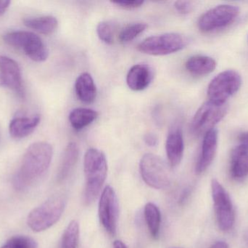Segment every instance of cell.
Returning a JSON list of instances; mask_svg holds the SVG:
<instances>
[{"label": "cell", "instance_id": "cell-1", "mask_svg": "<svg viewBox=\"0 0 248 248\" xmlns=\"http://www.w3.org/2000/svg\"><path fill=\"white\" fill-rule=\"evenodd\" d=\"M53 149L45 141L33 143L26 150L21 164L13 178V186L18 191L31 187L45 173L52 162Z\"/></svg>", "mask_w": 248, "mask_h": 248}, {"label": "cell", "instance_id": "cell-2", "mask_svg": "<svg viewBox=\"0 0 248 248\" xmlns=\"http://www.w3.org/2000/svg\"><path fill=\"white\" fill-rule=\"evenodd\" d=\"M84 170L85 189L84 199L86 205H91L97 199L106 182L108 163L106 155L97 149H89L84 156Z\"/></svg>", "mask_w": 248, "mask_h": 248}, {"label": "cell", "instance_id": "cell-3", "mask_svg": "<svg viewBox=\"0 0 248 248\" xmlns=\"http://www.w3.org/2000/svg\"><path fill=\"white\" fill-rule=\"evenodd\" d=\"M65 208L64 196L53 195L29 214L27 218L28 226L36 232L45 231L59 221Z\"/></svg>", "mask_w": 248, "mask_h": 248}, {"label": "cell", "instance_id": "cell-4", "mask_svg": "<svg viewBox=\"0 0 248 248\" xmlns=\"http://www.w3.org/2000/svg\"><path fill=\"white\" fill-rule=\"evenodd\" d=\"M7 45L22 51L36 62H43L49 56V50L43 41L36 33L28 31H13L3 36Z\"/></svg>", "mask_w": 248, "mask_h": 248}, {"label": "cell", "instance_id": "cell-5", "mask_svg": "<svg viewBox=\"0 0 248 248\" xmlns=\"http://www.w3.org/2000/svg\"><path fill=\"white\" fill-rule=\"evenodd\" d=\"M189 39L179 33H166L146 38L137 48L147 55L160 56L175 53L186 48Z\"/></svg>", "mask_w": 248, "mask_h": 248}, {"label": "cell", "instance_id": "cell-6", "mask_svg": "<svg viewBox=\"0 0 248 248\" xmlns=\"http://www.w3.org/2000/svg\"><path fill=\"white\" fill-rule=\"evenodd\" d=\"M140 170L146 184L155 189H165L170 184L169 167L163 159L154 154H145L140 160Z\"/></svg>", "mask_w": 248, "mask_h": 248}, {"label": "cell", "instance_id": "cell-7", "mask_svg": "<svg viewBox=\"0 0 248 248\" xmlns=\"http://www.w3.org/2000/svg\"><path fill=\"white\" fill-rule=\"evenodd\" d=\"M242 83L241 75L234 70L219 73L208 84V100L218 104L227 103L228 99L240 90Z\"/></svg>", "mask_w": 248, "mask_h": 248}, {"label": "cell", "instance_id": "cell-8", "mask_svg": "<svg viewBox=\"0 0 248 248\" xmlns=\"http://www.w3.org/2000/svg\"><path fill=\"white\" fill-rule=\"evenodd\" d=\"M229 106L227 103L218 104L214 102H205L194 115L191 123V131L195 135H202L215 128L227 115Z\"/></svg>", "mask_w": 248, "mask_h": 248}, {"label": "cell", "instance_id": "cell-9", "mask_svg": "<svg viewBox=\"0 0 248 248\" xmlns=\"http://www.w3.org/2000/svg\"><path fill=\"white\" fill-rule=\"evenodd\" d=\"M240 8L232 4H220L210 9L198 20V28L203 33H210L232 24L240 15Z\"/></svg>", "mask_w": 248, "mask_h": 248}, {"label": "cell", "instance_id": "cell-10", "mask_svg": "<svg viewBox=\"0 0 248 248\" xmlns=\"http://www.w3.org/2000/svg\"><path fill=\"white\" fill-rule=\"evenodd\" d=\"M211 191L218 227L222 231H230L235 222V214L230 195L215 179L211 182Z\"/></svg>", "mask_w": 248, "mask_h": 248}, {"label": "cell", "instance_id": "cell-11", "mask_svg": "<svg viewBox=\"0 0 248 248\" xmlns=\"http://www.w3.org/2000/svg\"><path fill=\"white\" fill-rule=\"evenodd\" d=\"M99 218L103 228L110 235H115L119 218V202L114 189L105 188L99 202Z\"/></svg>", "mask_w": 248, "mask_h": 248}, {"label": "cell", "instance_id": "cell-12", "mask_svg": "<svg viewBox=\"0 0 248 248\" xmlns=\"http://www.w3.org/2000/svg\"><path fill=\"white\" fill-rule=\"evenodd\" d=\"M0 75L4 84L18 96H23V80L18 64L13 58L0 55Z\"/></svg>", "mask_w": 248, "mask_h": 248}, {"label": "cell", "instance_id": "cell-13", "mask_svg": "<svg viewBox=\"0 0 248 248\" xmlns=\"http://www.w3.org/2000/svg\"><path fill=\"white\" fill-rule=\"evenodd\" d=\"M218 132L216 128L204 134L201 154L195 167L198 174L204 173L212 164L218 149Z\"/></svg>", "mask_w": 248, "mask_h": 248}, {"label": "cell", "instance_id": "cell-14", "mask_svg": "<svg viewBox=\"0 0 248 248\" xmlns=\"http://www.w3.org/2000/svg\"><path fill=\"white\" fill-rule=\"evenodd\" d=\"M185 142L183 133L180 127H172L168 134L166 142V155L169 165L176 167L180 164L183 158Z\"/></svg>", "mask_w": 248, "mask_h": 248}, {"label": "cell", "instance_id": "cell-15", "mask_svg": "<svg viewBox=\"0 0 248 248\" xmlns=\"http://www.w3.org/2000/svg\"><path fill=\"white\" fill-rule=\"evenodd\" d=\"M154 77L153 68L147 64L133 66L126 76L128 87L134 91H141L149 87Z\"/></svg>", "mask_w": 248, "mask_h": 248}, {"label": "cell", "instance_id": "cell-16", "mask_svg": "<svg viewBox=\"0 0 248 248\" xmlns=\"http://www.w3.org/2000/svg\"><path fill=\"white\" fill-rule=\"evenodd\" d=\"M40 121L41 116L38 115L13 118L9 125L10 136L16 139H22L29 136L37 128Z\"/></svg>", "mask_w": 248, "mask_h": 248}, {"label": "cell", "instance_id": "cell-17", "mask_svg": "<svg viewBox=\"0 0 248 248\" xmlns=\"http://www.w3.org/2000/svg\"><path fill=\"white\" fill-rule=\"evenodd\" d=\"M230 173L235 180L248 176V147L240 144L233 149L230 162Z\"/></svg>", "mask_w": 248, "mask_h": 248}, {"label": "cell", "instance_id": "cell-18", "mask_svg": "<svg viewBox=\"0 0 248 248\" xmlns=\"http://www.w3.org/2000/svg\"><path fill=\"white\" fill-rule=\"evenodd\" d=\"M77 97L84 103H92L97 97V87L91 74L81 73L75 83Z\"/></svg>", "mask_w": 248, "mask_h": 248}, {"label": "cell", "instance_id": "cell-19", "mask_svg": "<svg viewBox=\"0 0 248 248\" xmlns=\"http://www.w3.org/2000/svg\"><path fill=\"white\" fill-rule=\"evenodd\" d=\"M78 154L79 151L77 144L75 142L69 143L64 151L58 170L57 179L60 183L68 179V176L72 173L78 161Z\"/></svg>", "mask_w": 248, "mask_h": 248}, {"label": "cell", "instance_id": "cell-20", "mask_svg": "<svg viewBox=\"0 0 248 248\" xmlns=\"http://www.w3.org/2000/svg\"><path fill=\"white\" fill-rule=\"evenodd\" d=\"M217 66V61L211 57L197 55L190 57L185 63V67L190 74L205 76L211 74Z\"/></svg>", "mask_w": 248, "mask_h": 248}, {"label": "cell", "instance_id": "cell-21", "mask_svg": "<svg viewBox=\"0 0 248 248\" xmlns=\"http://www.w3.org/2000/svg\"><path fill=\"white\" fill-rule=\"evenodd\" d=\"M23 23L26 27L45 35L52 34L58 26V20L52 16L26 17L23 19Z\"/></svg>", "mask_w": 248, "mask_h": 248}, {"label": "cell", "instance_id": "cell-22", "mask_svg": "<svg viewBox=\"0 0 248 248\" xmlns=\"http://www.w3.org/2000/svg\"><path fill=\"white\" fill-rule=\"evenodd\" d=\"M98 116L96 111L87 108H76L69 115V121L74 130L78 131L91 125Z\"/></svg>", "mask_w": 248, "mask_h": 248}, {"label": "cell", "instance_id": "cell-23", "mask_svg": "<svg viewBox=\"0 0 248 248\" xmlns=\"http://www.w3.org/2000/svg\"><path fill=\"white\" fill-rule=\"evenodd\" d=\"M144 219L148 227L150 235L153 239L157 240L160 234V223H161V215L160 210L157 205L152 202H149L144 207Z\"/></svg>", "mask_w": 248, "mask_h": 248}, {"label": "cell", "instance_id": "cell-24", "mask_svg": "<svg viewBox=\"0 0 248 248\" xmlns=\"http://www.w3.org/2000/svg\"><path fill=\"white\" fill-rule=\"evenodd\" d=\"M80 229L77 221H72L62 234L61 248H78Z\"/></svg>", "mask_w": 248, "mask_h": 248}, {"label": "cell", "instance_id": "cell-25", "mask_svg": "<svg viewBox=\"0 0 248 248\" xmlns=\"http://www.w3.org/2000/svg\"><path fill=\"white\" fill-rule=\"evenodd\" d=\"M147 25L145 23H134L125 26L119 33V40L122 43H127L134 40L140 34L147 29Z\"/></svg>", "mask_w": 248, "mask_h": 248}, {"label": "cell", "instance_id": "cell-26", "mask_svg": "<svg viewBox=\"0 0 248 248\" xmlns=\"http://www.w3.org/2000/svg\"><path fill=\"white\" fill-rule=\"evenodd\" d=\"M0 248H37V243L27 236H14L9 239Z\"/></svg>", "mask_w": 248, "mask_h": 248}, {"label": "cell", "instance_id": "cell-27", "mask_svg": "<svg viewBox=\"0 0 248 248\" xmlns=\"http://www.w3.org/2000/svg\"><path fill=\"white\" fill-rule=\"evenodd\" d=\"M114 26L110 22L102 21L97 26V33L100 40L107 45L114 42Z\"/></svg>", "mask_w": 248, "mask_h": 248}, {"label": "cell", "instance_id": "cell-28", "mask_svg": "<svg viewBox=\"0 0 248 248\" xmlns=\"http://www.w3.org/2000/svg\"><path fill=\"white\" fill-rule=\"evenodd\" d=\"M194 7V3L190 1H177L174 4L176 11L182 15L189 14L193 10Z\"/></svg>", "mask_w": 248, "mask_h": 248}, {"label": "cell", "instance_id": "cell-29", "mask_svg": "<svg viewBox=\"0 0 248 248\" xmlns=\"http://www.w3.org/2000/svg\"><path fill=\"white\" fill-rule=\"evenodd\" d=\"M112 4H115L120 8L125 10H134V9L141 7L144 4V1L140 0H134V1H112Z\"/></svg>", "mask_w": 248, "mask_h": 248}, {"label": "cell", "instance_id": "cell-30", "mask_svg": "<svg viewBox=\"0 0 248 248\" xmlns=\"http://www.w3.org/2000/svg\"><path fill=\"white\" fill-rule=\"evenodd\" d=\"M144 141L148 147H155L158 144V138L153 132H148L144 137Z\"/></svg>", "mask_w": 248, "mask_h": 248}, {"label": "cell", "instance_id": "cell-31", "mask_svg": "<svg viewBox=\"0 0 248 248\" xmlns=\"http://www.w3.org/2000/svg\"><path fill=\"white\" fill-rule=\"evenodd\" d=\"M10 1L7 0H0V16L4 14L10 7Z\"/></svg>", "mask_w": 248, "mask_h": 248}, {"label": "cell", "instance_id": "cell-32", "mask_svg": "<svg viewBox=\"0 0 248 248\" xmlns=\"http://www.w3.org/2000/svg\"><path fill=\"white\" fill-rule=\"evenodd\" d=\"M239 140L240 141V144L248 147V132H243L239 136Z\"/></svg>", "mask_w": 248, "mask_h": 248}, {"label": "cell", "instance_id": "cell-33", "mask_svg": "<svg viewBox=\"0 0 248 248\" xmlns=\"http://www.w3.org/2000/svg\"><path fill=\"white\" fill-rule=\"evenodd\" d=\"M210 248H230L228 244L224 241L216 242Z\"/></svg>", "mask_w": 248, "mask_h": 248}, {"label": "cell", "instance_id": "cell-34", "mask_svg": "<svg viewBox=\"0 0 248 248\" xmlns=\"http://www.w3.org/2000/svg\"><path fill=\"white\" fill-rule=\"evenodd\" d=\"M113 248H127V247L123 242L121 240H116L113 243Z\"/></svg>", "mask_w": 248, "mask_h": 248}, {"label": "cell", "instance_id": "cell-35", "mask_svg": "<svg viewBox=\"0 0 248 248\" xmlns=\"http://www.w3.org/2000/svg\"><path fill=\"white\" fill-rule=\"evenodd\" d=\"M4 85V82H3L2 78H1V75H0V86Z\"/></svg>", "mask_w": 248, "mask_h": 248}]
</instances>
